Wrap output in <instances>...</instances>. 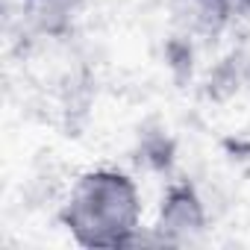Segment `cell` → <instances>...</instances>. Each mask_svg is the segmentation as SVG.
<instances>
[{
  "mask_svg": "<svg viewBox=\"0 0 250 250\" xmlns=\"http://www.w3.org/2000/svg\"><path fill=\"white\" fill-rule=\"evenodd\" d=\"M62 227L80 247H133L142 241V197L118 168L85 171L59 212Z\"/></svg>",
  "mask_w": 250,
  "mask_h": 250,
  "instance_id": "6da1fadb",
  "label": "cell"
},
{
  "mask_svg": "<svg viewBox=\"0 0 250 250\" xmlns=\"http://www.w3.org/2000/svg\"><path fill=\"white\" fill-rule=\"evenodd\" d=\"M156 241L168 247L194 244L206 229V209L188 180H177L165 188L156 218Z\"/></svg>",
  "mask_w": 250,
  "mask_h": 250,
  "instance_id": "7a4b0ae2",
  "label": "cell"
},
{
  "mask_svg": "<svg viewBox=\"0 0 250 250\" xmlns=\"http://www.w3.org/2000/svg\"><path fill=\"white\" fill-rule=\"evenodd\" d=\"M168 15L180 36L191 42H215L235 15V0H168Z\"/></svg>",
  "mask_w": 250,
  "mask_h": 250,
  "instance_id": "3957f363",
  "label": "cell"
},
{
  "mask_svg": "<svg viewBox=\"0 0 250 250\" xmlns=\"http://www.w3.org/2000/svg\"><path fill=\"white\" fill-rule=\"evenodd\" d=\"M80 9V0H24V15L44 36H62Z\"/></svg>",
  "mask_w": 250,
  "mask_h": 250,
  "instance_id": "277c9868",
  "label": "cell"
},
{
  "mask_svg": "<svg viewBox=\"0 0 250 250\" xmlns=\"http://www.w3.org/2000/svg\"><path fill=\"white\" fill-rule=\"evenodd\" d=\"M244 3H247V6H250V0H244Z\"/></svg>",
  "mask_w": 250,
  "mask_h": 250,
  "instance_id": "5b68a950",
  "label": "cell"
}]
</instances>
